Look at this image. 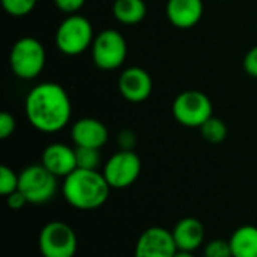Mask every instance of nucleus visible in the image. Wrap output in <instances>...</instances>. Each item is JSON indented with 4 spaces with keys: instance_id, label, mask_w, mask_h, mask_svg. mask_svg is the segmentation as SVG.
I'll return each mask as SVG.
<instances>
[{
    "instance_id": "obj_27",
    "label": "nucleus",
    "mask_w": 257,
    "mask_h": 257,
    "mask_svg": "<svg viewBox=\"0 0 257 257\" xmlns=\"http://www.w3.org/2000/svg\"><path fill=\"white\" fill-rule=\"evenodd\" d=\"M27 203H29L27 199H26L24 194L20 193V191H15V193L6 196V205H8V208L12 209V211H20V209H23Z\"/></svg>"
},
{
    "instance_id": "obj_10",
    "label": "nucleus",
    "mask_w": 257,
    "mask_h": 257,
    "mask_svg": "<svg viewBox=\"0 0 257 257\" xmlns=\"http://www.w3.org/2000/svg\"><path fill=\"white\" fill-rule=\"evenodd\" d=\"M178 251L170 230L154 226L146 229L137 239L134 257H173Z\"/></svg>"
},
{
    "instance_id": "obj_23",
    "label": "nucleus",
    "mask_w": 257,
    "mask_h": 257,
    "mask_svg": "<svg viewBox=\"0 0 257 257\" xmlns=\"http://www.w3.org/2000/svg\"><path fill=\"white\" fill-rule=\"evenodd\" d=\"M116 142H117L119 151H134L137 146V134L133 130L125 128L117 134Z\"/></svg>"
},
{
    "instance_id": "obj_2",
    "label": "nucleus",
    "mask_w": 257,
    "mask_h": 257,
    "mask_svg": "<svg viewBox=\"0 0 257 257\" xmlns=\"http://www.w3.org/2000/svg\"><path fill=\"white\" fill-rule=\"evenodd\" d=\"M111 187L98 170L75 169L63 179L62 194L66 203L78 211L101 208L110 196Z\"/></svg>"
},
{
    "instance_id": "obj_17",
    "label": "nucleus",
    "mask_w": 257,
    "mask_h": 257,
    "mask_svg": "<svg viewBox=\"0 0 257 257\" xmlns=\"http://www.w3.org/2000/svg\"><path fill=\"white\" fill-rule=\"evenodd\" d=\"M148 6L145 0H114L113 17L123 26H137L145 20Z\"/></svg>"
},
{
    "instance_id": "obj_8",
    "label": "nucleus",
    "mask_w": 257,
    "mask_h": 257,
    "mask_svg": "<svg viewBox=\"0 0 257 257\" xmlns=\"http://www.w3.org/2000/svg\"><path fill=\"white\" fill-rule=\"evenodd\" d=\"M38 245L42 257H75L78 239L68 223L54 220L41 229Z\"/></svg>"
},
{
    "instance_id": "obj_18",
    "label": "nucleus",
    "mask_w": 257,
    "mask_h": 257,
    "mask_svg": "<svg viewBox=\"0 0 257 257\" xmlns=\"http://www.w3.org/2000/svg\"><path fill=\"white\" fill-rule=\"evenodd\" d=\"M200 136L205 142L211 145H220L227 137V125L220 117H209L200 128Z\"/></svg>"
},
{
    "instance_id": "obj_1",
    "label": "nucleus",
    "mask_w": 257,
    "mask_h": 257,
    "mask_svg": "<svg viewBox=\"0 0 257 257\" xmlns=\"http://www.w3.org/2000/svg\"><path fill=\"white\" fill-rule=\"evenodd\" d=\"M24 111L29 123L35 130L54 134L69 123L72 104L63 86L54 81H45L29 90L24 101Z\"/></svg>"
},
{
    "instance_id": "obj_7",
    "label": "nucleus",
    "mask_w": 257,
    "mask_h": 257,
    "mask_svg": "<svg viewBox=\"0 0 257 257\" xmlns=\"http://www.w3.org/2000/svg\"><path fill=\"white\" fill-rule=\"evenodd\" d=\"M172 113L178 123L187 128H200L212 117V102L200 90H185L176 95L172 104Z\"/></svg>"
},
{
    "instance_id": "obj_24",
    "label": "nucleus",
    "mask_w": 257,
    "mask_h": 257,
    "mask_svg": "<svg viewBox=\"0 0 257 257\" xmlns=\"http://www.w3.org/2000/svg\"><path fill=\"white\" fill-rule=\"evenodd\" d=\"M15 126H17L15 117L8 111H2L0 113V139L6 140L8 137H11L15 133Z\"/></svg>"
},
{
    "instance_id": "obj_16",
    "label": "nucleus",
    "mask_w": 257,
    "mask_h": 257,
    "mask_svg": "<svg viewBox=\"0 0 257 257\" xmlns=\"http://www.w3.org/2000/svg\"><path fill=\"white\" fill-rule=\"evenodd\" d=\"M232 257H257V227L244 224L238 227L229 239Z\"/></svg>"
},
{
    "instance_id": "obj_6",
    "label": "nucleus",
    "mask_w": 257,
    "mask_h": 257,
    "mask_svg": "<svg viewBox=\"0 0 257 257\" xmlns=\"http://www.w3.org/2000/svg\"><path fill=\"white\" fill-rule=\"evenodd\" d=\"M90 54L96 68L102 71H114L125 63L128 45L119 30L105 29L95 36Z\"/></svg>"
},
{
    "instance_id": "obj_4",
    "label": "nucleus",
    "mask_w": 257,
    "mask_h": 257,
    "mask_svg": "<svg viewBox=\"0 0 257 257\" xmlns=\"http://www.w3.org/2000/svg\"><path fill=\"white\" fill-rule=\"evenodd\" d=\"M95 39L92 23L80 15H68L57 27L54 42L57 50L65 56H80L92 47Z\"/></svg>"
},
{
    "instance_id": "obj_12",
    "label": "nucleus",
    "mask_w": 257,
    "mask_h": 257,
    "mask_svg": "<svg viewBox=\"0 0 257 257\" xmlns=\"http://www.w3.org/2000/svg\"><path fill=\"white\" fill-rule=\"evenodd\" d=\"M71 139L75 148L101 149L108 140L107 126L96 117H81L71 128Z\"/></svg>"
},
{
    "instance_id": "obj_21",
    "label": "nucleus",
    "mask_w": 257,
    "mask_h": 257,
    "mask_svg": "<svg viewBox=\"0 0 257 257\" xmlns=\"http://www.w3.org/2000/svg\"><path fill=\"white\" fill-rule=\"evenodd\" d=\"M18 181L20 176L8 166L0 167V194L9 196L15 191H18Z\"/></svg>"
},
{
    "instance_id": "obj_28",
    "label": "nucleus",
    "mask_w": 257,
    "mask_h": 257,
    "mask_svg": "<svg viewBox=\"0 0 257 257\" xmlns=\"http://www.w3.org/2000/svg\"><path fill=\"white\" fill-rule=\"evenodd\" d=\"M173 257H196L191 251H182V250H178L176 254Z\"/></svg>"
},
{
    "instance_id": "obj_5",
    "label": "nucleus",
    "mask_w": 257,
    "mask_h": 257,
    "mask_svg": "<svg viewBox=\"0 0 257 257\" xmlns=\"http://www.w3.org/2000/svg\"><path fill=\"white\" fill-rule=\"evenodd\" d=\"M18 191L24 194L29 203L44 205L57 193V176L48 172L41 163L24 167L20 173Z\"/></svg>"
},
{
    "instance_id": "obj_26",
    "label": "nucleus",
    "mask_w": 257,
    "mask_h": 257,
    "mask_svg": "<svg viewBox=\"0 0 257 257\" xmlns=\"http://www.w3.org/2000/svg\"><path fill=\"white\" fill-rule=\"evenodd\" d=\"M242 65H244V71H245L250 77L257 78V45L251 47V48L247 51Z\"/></svg>"
},
{
    "instance_id": "obj_19",
    "label": "nucleus",
    "mask_w": 257,
    "mask_h": 257,
    "mask_svg": "<svg viewBox=\"0 0 257 257\" xmlns=\"http://www.w3.org/2000/svg\"><path fill=\"white\" fill-rule=\"evenodd\" d=\"M77 169L98 170L101 166V152L95 148H75Z\"/></svg>"
},
{
    "instance_id": "obj_9",
    "label": "nucleus",
    "mask_w": 257,
    "mask_h": 257,
    "mask_svg": "<svg viewBox=\"0 0 257 257\" xmlns=\"http://www.w3.org/2000/svg\"><path fill=\"white\" fill-rule=\"evenodd\" d=\"M142 160L134 151H117L104 164L102 175L113 190L131 187L140 176Z\"/></svg>"
},
{
    "instance_id": "obj_20",
    "label": "nucleus",
    "mask_w": 257,
    "mask_h": 257,
    "mask_svg": "<svg viewBox=\"0 0 257 257\" xmlns=\"http://www.w3.org/2000/svg\"><path fill=\"white\" fill-rule=\"evenodd\" d=\"M0 2L5 12L17 18L29 15L38 3V0H0Z\"/></svg>"
},
{
    "instance_id": "obj_13",
    "label": "nucleus",
    "mask_w": 257,
    "mask_h": 257,
    "mask_svg": "<svg viewBox=\"0 0 257 257\" xmlns=\"http://www.w3.org/2000/svg\"><path fill=\"white\" fill-rule=\"evenodd\" d=\"M41 164L54 176L65 179L77 169L75 148L65 143H51L44 149Z\"/></svg>"
},
{
    "instance_id": "obj_15",
    "label": "nucleus",
    "mask_w": 257,
    "mask_h": 257,
    "mask_svg": "<svg viewBox=\"0 0 257 257\" xmlns=\"http://www.w3.org/2000/svg\"><path fill=\"white\" fill-rule=\"evenodd\" d=\"M178 250L194 253L205 244L206 229L203 223L194 217H185L179 220L172 230Z\"/></svg>"
},
{
    "instance_id": "obj_22",
    "label": "nucleus",
    "mask_w": 257,
    "mask_h": 257,
    "mask_svg": "<svg viewBox=\"0 0 257 257\" xmlns=\"http://www.w3.org/2000/svg\"><path fill=\"white\" fill-rule=\"evenodd\" d=\"M203 257H232V248L226 239H212L205 244Z\"/></svg>"
},
{
    "instance_id": "obj_11",
    "label": "nucleus",
    "mask_w": 257,
    "mask_h": 257,
    "mask_svg": "<svg viewBox=\"0 0 257 257\" xmlns=\"http://www.w3.org/2000/svg\"><path fill=\"white\" fill-rule=\"evenodd\" d=\"M152 77L140 66H130L123 69L117 78V89L123 99L133 104L146 101L152 93Z\"/></svg>"
},
{
    "instance_id": "obj_3",
    "label": "nucleus",
    "mask_w": 257,
    "mask_h": 257,
    "mask_svg": "<svg viewBox=\"0 0 257 257\" xmlns=\"http://www.w3.org/2000/svg\"><path fill=\"white\" fill-rule=\"evenodd\" d=\"M47 53L44 45L33 36L20 38L11 48L9 66L15 77L35 80L45 68Z\"/></svg>"
},
{
    "instance_id": "obj_14",
    "label": "nucleus",
    "mask_w": 257,
    "mask_h": 257,
    "mask_svg": "<svg viewBox=\"0 0 257 257\" xmlns=\"http://www.w3.org/2000/svg\"><path fill=\"white\" fill-rule=\"evenodd\" d=\"M205 12L203 0H167L166 15L176 29L187 30L199 24Z\"/></svg>"
},
{
    "instance_id": "obj_25",
    "label": "nucleus",
    "mask_w": 257,
    "mask_h": 257,
    "mask_svg": "<svg viewBox=\"0 0 257 257\" xmlns=\"http://www.w3.org/2000/svg\"><path fill=\"white\" fill-rule=\"evenodd\" d=\"M56 8L66 14V15H74L77 14L86 3V0H53Z\"/></svg>"
}]
</instances>
